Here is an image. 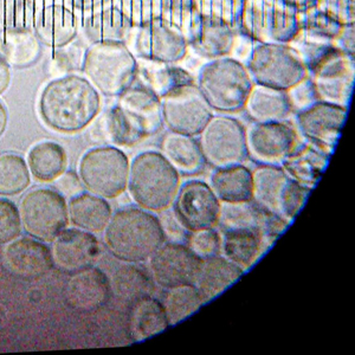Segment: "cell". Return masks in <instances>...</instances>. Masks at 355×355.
<instances>
[{
  "mask_svg": "<svg viewBox=\"0 0 355 355\" xmlns=\"http://www.w3.org/2000/svg\"><path fill=\"white\" fill-rule=\"evenodd\" d=\"M196 85L214 113L230 115L243 112L254 83L245 64L229 56L205 61Z\"/></svg>",
  "mask_w": 355,
  "mask_h": 355,
  "instance_id": "277c9868",
  "label": "cell"
},
{
  "mask_svg": "<svg viewBox=\"0 0 355 355\" xmlns=\"http://www.w3.org/2000/svg\"><path fill=\"white\" fill-rule=\"evenodd\" d=\"M186 245L189 246L190 250L202 261L220 254V249H222L220 231L217 227H207V229L187 232Z\"/></svg>",
  "mask_w": 355,
  "mask_h": 355,
  "instance_id": "7dc6e473",
  "label": "cell"
},
{
  "mask_svg": "<svg viewBox=\"0 0 355 355\" xmlns=\"http://www.w3.org/2000/svg\"><path fill=\"white\" fill-rule=\"evenodd\" d=\"M274 0H244L237 33L254 43L270 42Z\"/></svg>",
  "mask_w": 355,
  "mask_h": 355,
  "instance_id": "e575fe53",
  "label": "cell"
},
{
  "mask_svg": "<svg viewBox=\"0 0 355 355\" xmlns=\"http://www.w3.org/2000/svg\"><path fill=\"white\" fill-rule=\"evenodd\" d=\"M154 284L152 276L130 263L120 268L114 275L113 283H110L120 299L130 302L153 296Z\"/></svg>",
  "mask_w": 355,
  "mask_h": 355,
  "instance_id": "74e56055",
  "label": "cell"
},
{
  "mask_svg": "<svg viewBox=\"0 0 355 355\" xmlns=\"http://www.w3.org/2000/svg\"><path fill=\"white\" fill-rule=\"evenodd\" d=\"M46 0H0V31L8 28H33Z\"/></svg>",
  "mask_w": 355,
  "mask_h": 355,
  "instance_id": "f35d334b",
  "label": "cell"
},
{
  "mask_svg": "<svg viewBox=\"0 0 355 355\" xmlns=\"http://www.w3.org/2000/svg\"><path fill=\"white\" fill-rule=\"evenodd\" d=\"M319 8L343 25L354 24L355 0H320Z\"/></svg>",
  "mask_w": 355,
  "mask_h": 355,
  "instance_id": "f907efd6",
  "label": "cell"
},
{
  "mask_svg": "<svg viewBox=\"0 0 355 355\" xmlns=\"http://www.w3.org/2000/svg\"><path fill=\"white\" fill-rule=\"evenodd\" d=\"M11 78V67L0 57V95L8 90Z\"/></svg>",
  "mask_w": 355,
  "mask_h": 355,
  "instance_id": "11a10c76",
  "label": "cell"
},
{
  "mask_svg": "<svg viewBox=\"0 0 355 355\" xmlns=\"http://www.w3.org/2000/svg\"><path fill=\"white\" fill-rule=\"evenodd\" d=\"M354 24L343 25V31L335 40L334 44L348 56L355 57Z\"/></svg>",
  "mask_w": 355,
  "mask_h": 355,
  "instance_id": "f5cc1de1",
  "label": "cell"
},
{
  "mask_svg": "<svg viewBox=\"0 0 355 355\" xmlns=\"http://www.w3.org/2000/svg\"><path fill=\"white\" fill-rule=\"evenodd\" d=\"M348 108L329 102H315L294 113L296 130L311 145L333 153L347 117Z\"/></svg>",
  "mask_w": 355,
  "mask_h": 355,
  "instance_id": "2e32d148",
  "label": "cell"
},
{
  "mask_svg": "<svg viewBox=\"0 0 355 355\" xmlns=\"http://www.w3.org/2000/svg\"><path fill=\"white\" fill-rule=\"evenodd\" d=\"M28 167L40 182H53L64 173L67 154L56 142H40L28 153Z\"/></svg>",
  "mask_w": 355,
  "mask_h": 355,
  "instance_id": "d590c367",
  "label": "cell"
},
{
  "mask_svg": "<svg viewBox=\"0 0 355 355\" xmlns=\"http://www.w3.org/2000/svg\"><path fill=\"white\" fill-rule=\"evenodd\" d=\"M57 3L71 10L81 23V21L90 15L114 6L115 0H57Z\"/></svg>",
  "mask_w": 355,
  "mask_h": 355,
  "instance_id": "816d5d0a",
  "label": "cell"
},
{
  "mask_svg": "<svg viewBox=\"0 0 355 355\" xmlns=\"http://www.w3.org/2000/svg\"><path fill=\"white\" fill-rule=\"evenodd\" d=\"M115 6L133 28L154 21H168L170 0H115Z\"/></svg>",
  "mask_w": 355,
  "mask_h": 355,
  "instance_id": "ab89813d",
  "label": "cell"
},
{
  "mask_svg": "<svg viewBox=\"0 0 355 355\" xmlns=\"http://www.w3.org/2000/svg\"><path fill=\"white\" fill-rule=\"evenodd\" d=\"M125 44L137 60L180 64L190 53L186 37L168 21H154L140 28H133Z\"/></svg>",
  "mask_w": 355,
  "mask_h": 355,
  "instance_id": "30bf717a",
  "label": "cell"
},
{
  "mask_svg": "<svg viewBox=\"0 0 355 355\" xmlns=\"http://www.w3.org/2000/svg\"><path fill=\"white\" fill-rule=\"evenodd\" d=\"M116 105L130 134V147L157 135L165 127L162 100L140 82H134L117 97Z\"/></svg>",
  "mask_w": 355,
  "mask_h": 355,
  "instance_id": "7c38bea8",
  "label": "cell"
},
{
  "mask_svg": "<svg viewBox=\"0 0 355 355\" xmlns=\"http://www.w3.org/2000/svg\"><path fill=\"white\" fill-rule=\"evenodd\" d=\"M133 26L121 11L114 5L98 12L93 13L80 23L78 36L87 44L101 42H123L125 43Z\"/></svg>",
  "mask_w": 355,
  "mask_h": 355,
  "instance_id": "83f0119b",
  "label": "cell"
},
{
  "mask_svg": "<svg viewBox=\"0 0 355 355\" xmlns=\"http://www.w3.org/2000/svg\"><path fill=\"white\" fill-rule=\"evenodd\" d=\"M299 144V132L289 120L252 122L246 130L248 157L257 165H281Z\"/></svg>",
  "mask_w": 355,
  "mask_h": 355,
  "instance_id": "5bb4252c",
  "label": "cell"
},
{
  "mask_svg": "<svg viewBox=\"0 0 355 355\" xmlns=\"http://www.w3.org/2000/svg\"><path fill=\"white\" fill-rule=\"evenodd\" d=\"M287 93L294 113L307 108L315 102L320 101L319 94L316 92L314 82L311 81L309 76L300 82L299 85L289 89Z\"/></svg>",
  "mask_w": 355,
  "mask_h": 355,
  "instance_id": "681fc988",
  "label": "cell"
},
{
  "mask_svg": "<svg viewBox=\"0 0 355 355\" xmlns=\"http://www.w3.org/2000/svg\"><path fill=\"white\" fill-rule=\"evenodd\" d=\"M162 303L170 326H174L199 311L205 304V301L198 288L191 283L165 289Z\"/></svg>",
  "mask_w": 355,
  "mask_h": 355,
  "instance_id": "8d00e7d4",
  "label": "cell"
},
{
  "mask_svg": "<svg viewBox=\"0 0 355 355\" xmlns=\"http://www.w3.org/2000/svg\"><path fill=\"white\" fill-rule=\"evenodd\" d=\"M139 61L137 81L150 88L160 100L186 85H194L196 76L180 64Z\"/></svg>",
  "mask_w": 355,
  "mask_h": 355,
  "instance_id": "f1b7e54d",
  "label": "cell"
},
{
  "mask_svg": "<svg viewBox=\"0 0 355 355\" xmlns=\"http://www.w3.org/2000/svg\"><path fill=\"white\" fill-rule=\"evenodd\" d=\"M162 108L167 130L192 137H198L214 115L196 83L162 98Z\"/></svg>",
  "mask_w": 355,
  "mask_h": 355,
  "instance_id": "9a60e30c",
  "label": "cell"
},
{
  "mask_svg": "<svg viewBox=\"0 0 355 355\" xmlns=\"http://www.w3.org/2000/svg\"><path fill=\"white\" fill-rule=\"evenodd\" d=\"M170 327L162 301L153 296L144 297L133 302L128 320L130 338L141 343Z\"/></svg>",
  "mask_w": 355,
  "mask_h": 355,
  "instance_id": "d6a6232c",
  "label": "cell"
},
{
  "mask_svg": "<svg viewBox=\"0 0 355 355\" xmlns=\"http://www.w3.org/2000/svg\"><path fill=\"white\" fill-rule=\"evenodd\" d=\"M21 231V212L15 202L0 198V244L11 243Z\"/></svg>",
  "mask_w": 355,
  "mask_h": 355,
  "instance_id": "c3c4849f",
  "label": "cell"
},
{
  "mask_svg": "<svg viewBox=\"0 0 355 355\" xmlns=\"http://www.w3.org/2000/svg\"><path fill=\"white\" fill-rule=\"evenodd\" d=\"M301 31V13L284 0H274L270 42L291 44Z\"/></svg>",
  "mask_w": 355,
  "mask_h": 355,
  "instance_id": "60d3db41",
  "label": "cell"
},
{
  "mask_svg": "<svg viewBox=\"0 0 355 355\" xmlns=\"http://www.w3.org/2000/svg\"><path fill=\"white\" fill-rule=\"evenodd\" d=\"M110 293L112 286L107 275L98 268L90 266L73 272L67 284L65 296L70 307L88 313L105 306Z\"/></svg>",
  "mask_w": 355,
  "mask_h": 355,
  "instance_id": "44dd1931",
  "label": "cell"
},
{
  "mask_svg": "<svg viewBox=\"0 0 355 355\" xmlns=\"http://www.w3.org/2000/svg\"><path fill=\"white\" fill-rule=\"evenodd\" d=\"M180 177L160 152L146 150L130 162L127 190L139 207L162 212L173 204Z\"/></svg>",
  "mask_w": 355,
  "mask_h": 355,
  "instance_id": "3957f363",
  "label": "cell"
},
{
  "mask_svg": "<svg viewBox=\"0 0 355 355\" xmlns=\"http://www.w3.org/2000/svg\"><path fill=\"white\" fill-rule=\"evenodd\" d=\"M252 177V202L289 224L296 218L311 192V189L288 177L281 166L257 165Z\"/></svg>",
  "mask_w": 355,
  "mask_h": 355,
  "instance_id": "52a82bcc",
  "label": "cell"
},
{
  "mask_svg": "<svg viewBox=\"0 0 355 355\" xmlns=\"http://www.w3.org/2000/svg\"><path fill=\"white\" fill-rule=\"evenodd\" d=\"M239 40L237 30L220 21L202 17L198 33L190 42V51L205 61L232 56Z\"/></svg>",
  "mask_w": 355,
  "mask_h": 355,
  "instance_id": "cb8c5ba5",
  "label": "cell"
},
{
  "mask_svg": "<svg viewBox=\"0 0 355 355\" xmlns=\"http://www.w3.org/2000/svg\"><path fill=\"white\" fill-rule=\"evenodd\" d=\"M139 61L123 42L90 44L82 75L105 97H119L137 81Z\"/></svg>",
  "mask_w": 355,
  "mask_h": 355,
  "instance_id": "5b68a950",
  "label": "cell"
},
{
  "mask_svg": "<svg viewBox=\"0 0 355 355\" xmlns=\"http://www.w3.org/2000/svg\"><path fill=\"white\" fill-rule=\"evenodd\" d=\"M130 165V159L119 147L100 146L82 157L80 177L90 193L117 198L127 190Z\"/></svg>",
  "mask_w": 355,
  "mask_h": 355,
  "instance_id": "ba28073f",
  "label": "cell"
},
{
  "mask_svg": "<svg viewBox=\"0 0 355 355\" xmlns=\"http://www.w3.org/2000/svg\"><path fill=\"white\" fill-rule=\"evenodd\" d=\"M42 44L33 28H8L0 31V57L11 68L24 69L41 56Z\"/></svg>",
  "mask_w": 355,
  "mask_h": 355,
  "instance_id": "1f68e13d",
  "label": "cell"
},
{
  "mask_svg": "<svg viewBox=\"0 0 355 355\" xmlns=\"http://www.w3.org/2000/svg\"><path fill=\"white\" fill-rule=\"evenodd\" d=\"M101 103V94L82 73H69L45 85L38 110L49 128L73 134L85 130L95 120Z\"/></svg>",
  "mask_w": 355,
  "mask_h": 355,
  "instance_id": "6da1fadb",
  "label": "cell"
},
{
  "mask_svg": "<svg viewBox=\"0 0 355 355\" xmlns=\"http://www.w3.org/2000/svg\"><path fill=\"white\" fill-rule=\"evenodd\" d=\"M160 153L184 177H193L205 168V159L197 137L168 130L160 142Z\"/></svg>",
  "mask_w": 355,
  "mask_h": 355,
  "instance_id": "d4e9b609",
  "label": "cell"
},
{
  "mask_svg": "<svg viewBox=\"0 0 355 355\" xmlns=\"http://www.w3.org/2000/svg\"><path fill=\"white\" fill-rule=\"evenodd\" d=\"M68 211L73 225L92 234L105 231L113 216L110 202L93 193L77 194L69 204Z\"/></svg>",
  "mask_w": 355,
  "mask_h": 355,
  "instance_id": "836d02e7",
  "label": "cell"
},
{
  "mask_svg": "<svg viewBox=\"0 0 355 355\" xmlns=\"http://www.w3.org/2000/svg\"><path fill=\"white\" fill-rule=\"evenodd\" d=\"M202 21L197 0H170L168 23L190 42L198 33Z\"/></svg>",
  "mask_w": 355,
  "mask_h": 355,
  "instance_id": "f6af8a7d",
  "label": "cell"
},
{
  "mask_svg": "<svg viewBox=\"0 0 355 355\" xmlns=\"http://www.w3.org/2000/svg\"><path fill=\"white\" fill-rule=\"evenodd\" d=\"M243 112L254 123L286 121L294 114L287 92L259 85L251 89Z\"/></svg>",
  "mask_w": 355,
  "mask_h": 355,
  "instance_id": "484cf974",
  "label": "cell"
},
{
  "mask_svg": "<svg viewBox=\"0 0 355 355\" xmlns=\"http://www.w3.org/2000/svg\"><path fill=\"white\" fill-rule=\"evenodd\" d=\"M21 217L25 231L31 237L53 242L68 225V206L60 192L35 189L23 197Z\"/></svg>",
  "mask_w": 355,
  "mask_h": 355,
  "instance_id": "8fae6325",
  "label": "cell"
},
{
  "mask_svg": "<svg viewBox=\"0 0 355 355\" xmlns=\"http://www.w3.org/2000/svg\"><path fill=\"white\" fill-rule=\"evenodd\" d=\"M243 274L244 270L242 268L225 259L223 254H217L210 259H202L193 284L198 288L206 303L237 282Z\"/></svg>",
  "mask_w": 355,
  "mask_h": 355,
  "instance_id": "4dcf8cb0",
  "label": "cell"
},
{
  "mask_svg": "<svg viewBox=\"0 0 355 355\" xmlns=\"http://www.w3.org/2000/svg\"><path fill=\"white\" fill-rule=\"evenodd\" d=\"M244 64L254 85L284 92L308 77L302 58L291 44L254 43Z\"/></svg>",
  "mask_w": 355,
  "mask_h": 355,
  "instance_id": "8992f818",
  "label": "cell"
},
{
  "mask_svg": "<svg viewBox=\"0 0 355 355\" xmlns=\"http://www.w3.org/2000/svg\"><path fill=\"white\" fill-rule=\"evenodd\" d=\"M286 3L296 8L301 15L319 8L320 0H284Z\"/></svg>",
  "mask_w": 355,
  "mask_h": 355,
  "instance_id": "9f6ffc18",
  "label": "cell"
},
{
  "mask_svg": "<svg viewBox=\"0 0 355 355\" xmlns=\"http://www.w3.org/2000/svg\"><path fill=\"white\" fill-rule=\"evenodd\" d=\"M89 45L81 37L62 48L53 49V56L49 61V71L55 76H64L69 73H82L85 53Z\"/></svg>",
  "mask_w": 355,
  "mask_h": 355,
  "instance_id": "7bdbcfd3",
  "label": "cell"
},
{
  "mask_svg": "<svg viewBox=\"0 0 355 355\" xmlns=\"http://www.w3.org/2000/svg\"><path fill=\"white\" fill-rule=\"evenodd\" d=\"M222 202L207 182L189 180L179 187L172 214L186 232L217 227Z\"/></svg>",
  "mask_w": 355,
  "mask_h": 355,
  "instance_id": "4fadbf2b",
  "label": "cell"
},
{
  "mask_svg": "<svg viewBox=\"0 0 355 355\" xmlns=\"http://www.w3.org/2000/svg\"><path fill=\"white\" fill-rule=\"evenodd\" d=\"M219 231L222 236L220 254L244 271L254 266L266 248L274 243L262 230L254 227H227Z\"/></svg>",
  "mask_w": 355,
  "mask_h": 355,
  "instance_id": "7402d4cb",
  "label": "cell"
},
{
  "mask_svg": "<svg viewBox=\"0 0 355 355\" xmlns=\"http://www.w3.org/2000/svg\"><path fill=\"white\" fill-rule=\"evenodd\" d=\"M58 186H60V189L67 194H77L80 192V190H81V184H80L78 177H77L76 174L73 173V172H68V173L64 174V175L60 179Z\"/></svg>",
  "mask_w": 355,
  "mask_h": 355,
  "instance_id": "db71d44e",
  "label": "cell"
},
{
  "mask_svg": "<svg viewBox=\"0 0 355 355\" xmlns=\"http://www.w3.org/2000/svg\"><path fill=\"white\" fill-rule=\"evenodd\" d=\"M5 264L21 279H38L53 269V251L36 239H15L5 249Z\"/></svg>",
  "mask_w": 355,
  "mask_h": 355,
  "instance_id": "ffe728a7",
  "label": "cell"
},
{
  "mask_svg": "<svg viewBox=\"0 0 355 355\" xmlns=\"http://www.w3.org/2000/svg\"><path fill=\"white\" fill-rule=\"evenodd\" d=\"M46 1H49V3H51V4H53V3H57V0H46Z\"/></svg>",
  "mask_w": 355,
  "mask_h": 355,
  "instance_id": "680465c9",
  "label": "cell"
},
{
  "mask_svg": "<svg viewBox=\"0 0 355 355\" xmlns=\"http://www.w3.org/2000/svg\"><path fill=\"white\" fill-rule=\"evenodd\" d=\"M197 137L206 165L218 168L248 159L246 128L237 117L214 114Z\"/></svg>",
  "mask_w": 355,
  "mask_h": 355,
  "instance_id": "9c48e42d",
  "label": "cell"
},
{
  "mask_svg": "<svg viewBox=\"0 0 355 355\" xmlns=\"http://www.w3.org/2000/svg\"><path fill=\"white\" fill-rule=\"evenodd\" d=\"M100 254L101 248L96 237L81 229L63 230L53 243V263L69 274L94 266Z\"/></svg>",
  "mask_w": 355,
  "mask_h": 355,
  "instance_id": "d6986e66",
  "label": "cell"
},
{
  "mask_svg": "<svg viewBox=\"0 0 355 355\" xmlns=\"http://www.w3.org/2000/svg\"><path fill=\"white\" fill-rule=\"evenodd\" d=\"M308 76L314 82L321 101L349 107L354 89V57L343 53L336 46Z\"/></svg>",
  "mask_w": 355,
  "mask_h": 355,
  "instance_id": "e0dca14e",
  "label": "cell"
},
{
  "mask_svg": "<svg viewBox=\"0 0 355 355\" xmlns=\"http://www.w3.org/2000/svg\"><path fill=\"white\" fill-rule=\"evenodd\" d=\"M33 31L42 45L53 50L76 40L80 33V21L67 6L53 3L46 5L38 15Z\"/></svg>",
  "mask_w": 355,
  "mask_h": 355,
  "instance_id": "603a6c76",
  "label": "cell"
},
{
  "mask_svg": "<svg viewBox=\"0 0 355 355\" xmlns=\"http://www.w3.org/2000/svg\"><path fill=\"white\" fill-rule=\"evenodd\" d=\"M209 185L220 202H244L252 200V171L244 164L214 168Z\"/></svg>",
  "mask_w": 355,
  "mask_h": 355,
  "instance_id": "f546056e",
  "label": "cell"
},
{
  "mask_svg": "<svg viewBox=\"0 0 355 355\" xmlns=\"http://www.w3.org/2000/svg\"><path fill=\"white\" fill-rule=\"evenodd\" d=\"M8 125V112L4 105L0 102V137L4 134Z\"/></svg>",
  "mask_w": 355,
  "mask_h": 355,
  "instance_id": "6f0895ef",
  "label": "cell"
},
{
  "mask_svg": "<svg viewBox=\"0 0 355 355\" xmlns=\"http://www.w3.org/2000/svg\"><path fill=\"white\" fill-rule=\"evenodd\" d=\"M343 28V25L340 21L319 8L301 15L300 33L315 41L334 43Z\"/></svg>",
  "mask_w": 355,
  "mask_h": 355,
  "instance_id": "ee69618b",
  "label": "cell"
},
{
  "mask_svg": "<svg viewBox=\"0 0 355 355\" xmlns=\"http://www.w3.org/2000/svg\"><path fill=\"white\" fill-rule=\"evenodd\" d=\"M148 261L150 276L162 289L194 283L202 264L189 246L179 242L164 243Z\"/></svg>",
  "mask_w": 355,
  "mask_h": 355,
  "instance_id": "ac0fdd59",
  "label": "cell"
},
{
  "mask_svg": "<svg viewBox=\"0 0 355 355\" xmlns=\"http://www.w3.org/2000/svg\"><path fill=\"white\" fill-rule=\"evenodd\" d=\"M244 0H197L202 17L220 21L231 28L239 26Z\"/></svg>",
  "mask_w": 355,
  "mask_h": 355,
  "instance_id": "bcb514c9",
  "label": "cell"
},
{
  "mask_svg": "<svg viewBox=\"0 0 355 355\" xmlns=\"http://www.w3.org/2000/svg\"><path fill=\"white\" fill-rule=\"evenodd\" d=\"M30 184V173L23 157L13 153L0 154V194L16 196Z\"/></svg>",
  "mask_w": 355,
  "mask_h": 355,
  "instance_id": "b9f144b4",
  "label": "cell"
},
{
  "mask_svg": "<svg viewBox=\"0 0 355 355\" xmlns=\"http://www.w3.org/2000/svg\"><path fill=\"white\" fill-rule=\"evenodd\" d=\"M329 159L331 154L306 142L296 146L279 166L288 177L313 190L327 168Z\"/></svg>",
  "mask_w": 355,
  "mask_h": 355,
  "instance_id": "4316f807",
  "label": "cell"
},
{
  "mask_svg": "<svg viewBox=\"0 0 355 355\" xmlns=\"http://www.w3.org/2000/svg\"><path fill=\"white\" fill-rule=\"evenodd\" d=\"M107 249L115 259L128 264H139L166 242L162 220L152 211L125 207L112 216L105 229Z\"/></svg>",
  "mask_w": 355,
  "mask_h": 355,
  "instance_id": "7a4b0ae2",
  "label": "cell"
}]
</instances>
